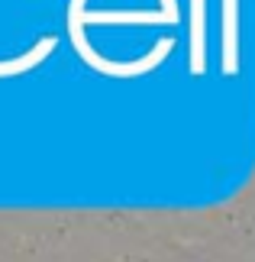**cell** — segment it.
I'll list each match as a JSON object with an SVG mask.
<instances>
[]
</instances>
